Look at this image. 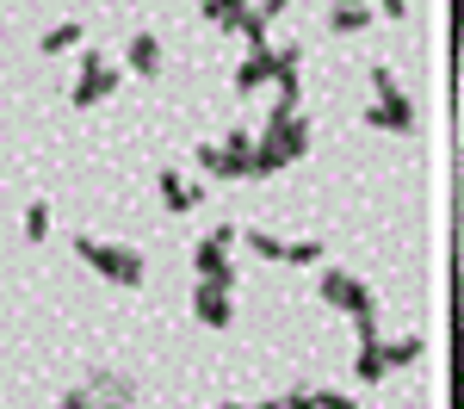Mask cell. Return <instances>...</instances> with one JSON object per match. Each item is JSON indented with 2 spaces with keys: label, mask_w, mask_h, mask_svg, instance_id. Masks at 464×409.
<instances>
[{
  "label": "cell",
  "mask_w": 464,
  "mask_h": 409,
  "mask_svg": "<svg viewBox=\"0 0 464 409\" xmlns=\"http://www.w3.org/2000/svg\"><path fill=\"white\" fill-rule=\"evenodd\" d=\"M236 32L248 37V50H273V44H266V19H260V13H254V6H248V19H242V25H236Z\"/></svg>",
  "instance_id": "obj_21"
},
{
  "label": "cell",
  "mask_w": 464,
  "mask_h": 409,
  "mask_svg": "<svg viewBox=\"0 0 464 409\" xmlns=\"http://www.w3.org/2000/svg\"><path fill=\"white\" fill-rule=\"evenodd\" d=\"M37 50H44V56H63V50H81V19H63V25H50Z\"/></svg>",
  "instance_id": "obj_14"
},
{
  "label": "cell",
  "mask_w": 464,
  "mask_h": 409,
  "mask_svg": "<svg viewBox=\"0 0 464 409\" xmlns=\"http://www.w3.org/2000/svg\"><path fill=\"white\" fill-rule=\"evenodd\" d=\"M217 409H254V404H217Z\"/></svg>",
  "instance_id": "obj_29"
},
{
  "label": "cell",
  "mask_w": 464,
  "mask_h": 409,
  "mask_svg": "<svg viewBox=\"0 0 464 409\" xmlns=\"http://www.w3.org/2000/svg\"><path fill=\"white\" fill-rule=\"evenodd\" d=\"M322 304H328V310H347V316H353V310H378L372 286H365L359 273H347V267H328V273H322Z\"/></svg>",
  "instance_id": "obj_4"
},
{
  "label": "cell",
  "mask_w": 464,
  "mask_h": 409,
  "mask_svg": "<svg viewBox=\"0 0 464 409\" xmlns=\"http://www.w3.org/2000/svg\"><path fill=\"white\" fill-rule=\"evenodd\" d=\"M353 329H359V347L378 341V310H353Z\"/></svg>",
  "instance_id": "obj_23"
},
{
  "label": "cell",
  "mask_w": 464,
  "mask_h": 409,
  "mask_svg": "<svg viewBox=\"0 0 464 409\" xmlns=\"http://www.w3.org/2000/svg\"><path fill=\"white\" fill-rule=\"evenodd\" d=\"M365 124H372V131H391V137H415V131H421V112H415L409 93H391V100L365 106Z\"/></svg>",
  "instance_id": "obj_5"
},
{
  "label": "cell",
  "mask_w": 464,
  "mask_h": 409,
  "mask_svg": "<svg viewBox=\"0 0 464 409\" xmlns=\"http://www.w3.org/2000/svg\"><path fill=\"white\" fill-rule=\"evenodd\" d=\"M334 6H365V0H334Z\"/></svg>",
  "instance_id": "obj_30"
},
{
  "label": "cell",
  "mask_w": 464,
  "mask_h": 409,
  "mask_svg": "<svg viewBox=\"0 0 464 409\" xmlns=\"http://www.w3.org/2000/svg\"><path fill=\"white\" fill-rule=\"evenodd\" d=\"M223 149H229V155H254V137H248V131H229V143H223Z\"/></svg>",
  "instance_id": "obj_25"
},
{
  "label": "cell",
  "mask_w": 464,
  "mask_h": 409,
  "mask_svg": "<svg viewBox=\"0 0 464 409\" xmlns=\"http://www.w3.org/2000/svg\"><path fill=\"white\" fill-rule=\"evenodd\" d=\"M192 155H198V168H205L211 180H248V155H229L223 143H198Z\"/></svg>",
  "instance_id": "obj_8"
},
{
  "label": "cell",
  "mask_w": 464,
  "mask_h": 409,
  "mask_svg": "<svg viewBox=\"0 0 464 409\" xmlns=\"http://www.w3.org/2000/svg\"><path fill=\"white\" fill-rule=\"evenodd\" d=\"M192 316H198L205 329H229V323H236V304H229V292L198 286V292H192Z\"/></svg>",
  "instance_id": "obj_10"
},
{
  "label": "cell",
  "mask_w": 464,
  "mask_h": 409,
  "mask_svg": "<svg viewBox=\"0 0 464 409\" xmlns=\"http://www.w3.org/2000/svg\"><path fill=\"white\" fill-rule=\"evenodd\" d=\"M236 236H242L260 260H285V242H279V236H266V229H236Z\"/></svg>",
  "instance_id": "obj_18"
},
{
  "label": "cell",
  "mask_w": 464,
  "mask_h": 409,
  "mask_svg": "<svg viewBox=\"0 0 464 409\" xmlns=\"http://www.w3.org/2000/svg\"><path fill=\"white\" fill-rule=\"evenodd\" d=\"M291 0H260V6H254V13H260V19H266V25H273V19H279V13H285Z\"/></svg>",
  "instance_id": "obj_27"
},
{
  "label": "cell",
  "mask_w": 464,
  "mask_h": 409,
  "mask_svg": "<svg viewBox=\"0 0 464 409\" xmlns=\"http://www.w3.org/2000/svg\"><path fill=\"white\" fill-rule=\"evenodd\" d=\"M285 409H316V391H291V397H279Z\"/></svg>",
  "instance_id": "obj_26"
},
{
  "label": "cell",
  "mask_w": 464,
  "mask_h": 409,
  "mask_svg": "<svg viewBox=\"0 0 464 409\" xmlns=\"http://www.w3.org/2000/svg\"><path fill=\"white\" fill-rule=\"evenodd\" d=\"M353 372H359V385H378V378H391V366H384V347H378V341H372V347H359Z\"/></svg>",
  "instance_id": "obj_17"
},
{
  "label": "cell",
  "mask_w": 464,
  "mask_h": 409,
  "mask_svg": "<svg viewBox=\"0 0 464 409\" xmlns=\"http://www.w3.org/2000/svg\"><path fill=\"white\" fill-rule=\"evenodd\" d=\"M50 236V205L37 199V205H25V242H44Z\"/></svg>",
  "instance_id": "obj_20"
},
{
  "label": "cell",
  "mask_w": 464,
  "mask_h": 409,
  "mask_svg": "<svg viewBox=\"0 0 464 409\" xmlns=\"http://www.w3.org/2000/svg\"><path fill=\"white\" fill-rule=\"evenodd\" d=\"M155 186H161V205H168L174 218L198 211V199H205V186H186V180H179V168H161V174H155Z\"/></svg>",
  "instance_id": "obj_9"
},
{
  "label": "cell",
  "mask_w": 464,
  "mask_h": 409,
  "mask_svg": "<svg viewBox=\"0 0 464 409\" xmlns=\"http://www.w3.org/2000/svg\"><path fill=\"white\" fill-rule=\"evenodd\" d=\"M372 25V6H328V32L334 37H359Z\"/></svg>",
  "instance_id": "obj_12"
},
{
  "label": "cell",
  "mask_w": 464,
  "mask_h": 409,
  "mask_svg": "<svg viewBox=\"0 0 464 409\" xmlns=\"http://www.w3.org/2000/svg\"><path fill=\"white\" fill-rule=\"evenodd\" d=\"M378 347H384V341H378ZM421 354H428V341H421V335H402V341H391V347H384V366H415V360H421Z\"/></svg>",
  "instance_id": "obj_15"
},
{
  "label": "cell",
  "mask_w": 464,
  "mask_h": 409,
  "mask_svg": "<svg viewBox=\"0 0 464 409\" xmlns=\"http://www.w3.org/2000/svg\"><path fill=\"white\" fill-rule=\"evenodd\" d=\"M192 273H198V286L236 297V267H229V255H223L217 242H198V248H192Z\"/></svg>",
  "instance_id": "obj_6"
},
{
  "label": "cell",
  "mask_w": 464,
  "mask_h": 409,
  "mask_svg": "<svg viewBox=\"0 0 464 409\" xmlns=\"http://www.w3.org/2000/svg\"><path fill=\"white\" fill-rule=\"evenodd\" d=\"M130 404H137V385L118 378V372H106V366H93L56 409H130Z\"/></svg>",
  "instance_id": "obj_2"
},
{
  "label": "cell",
  "mask_w": 464,
  "mask_h": 409,
  "mask_svg": "<svg viewBox=\"0 0 464 409\" xmlns=\"http://www.w3.org/2000/svg\"><path fill=\"white\" fill-rule=\"evenodd\" d=\"M304 149H310V118H285V131H279V155L297 161Z\"/></svg>",
  "instance_id": "obj_16"
},
{
  "label": "cell",
  "mask_w": 464,
  "mask_h": 409,
  "mask_svg": "<svg viewBox=\"0 0 464 409\" xmlns=\"http://www.w3.org/2000/svg\"><path fill=\"white\" fill-rule=\"evenodd\" d=\"M372 93H378V100H391V93H402V87H396V74L384 69V63H372Z\"/></svg>",
  "instance_id": "obj_22"
},
{
  "label": "cell",
  "mask_w": 464,
  "mask_h": 409,
  "mask_svg": "<svg viewBox=\"0 0 464 409\" xmlns=\"http://www.w3.org/2000/svg\"><path fill=\"white\" fill-rule=\"evenodd\" d=\"M248 6L254 0H205V19H211L217 32H236V25L248 19Z\"/></svg>",
  "instance_id": "obj_13"
},
{
  "label": "cell",
  "mask_w": 464,
  "mask_h": 409,
  "mask_svg": "<svg viewBox=\"0 0 464 409\" xmlns=\"http://www.w3.org/2000/svg\"><path fill=\"white\" fill-rule=\"evenodd\" d=\"M273 74H279V56H273V50H248V56L236 63V93L248 100L260 87H273Z\"/></svg>",
  "instance_id": "obj_7"
},
{
  "label": "cell",
  "mask_w": 464,
  "mask_h": 409,
  "mask_svg": "<svg viewBox=\"0 0 464 409\" xmlns=\"http://www.w3.org/2000/svg\"><path fill=\"white\" fill-rule=\"evenodd\" d=\"M124 63H130V74L155 81V74H161V37H155V32H137V37H130V50H124Z\"/></svg>",
  "instance_id": "obj_11"
},
{
  "label": "cell",
  "mask_w": 464,
  "mask_h": 409,
  "mask_svg": "<svg viewBox=\"0 0 464 409\" xmlns=\"http://www.w3.org/2000/svg\"><path fill=\"white\" fill-rule=\"evenodd\" d=\"M74 255H81V267H93L100 279H111V286H143V255H130V248H118V242H100V236H74Z\"/></svg>",
  "instance_id": "obj_1"
},
{
  "label": "cell",
  "mask_w": 464,
  "mask_h": 409,
  "mask_svg": "<svg viewBox=\"0 0 464 409\" xmlns=\"http://www.w3.org/2000/svg\"><path fill=\"white\" fill-rule=\"evenodd\" d=\"M118 81H124V69H111L100 50H81V81H74V106L87 112V106H100V100H111L118 93Z\"/></svg>",
  "instance_id": "obj_3"
},
{
  "label": "cell",
  "mask_w": 464,
  "mask_h": 409,
  "mask_svg": "<svg viewBox=\"0 0 464 409\" xmlns=\"http://www.w3.org/2000/svg\"><path fill=\"white\" fill-rule=\"evenodd\" d=\"M378 13H384V19H402V13H409V0H378Z\"/></svg>",
  "instance_id": "obj_28"
},
{
  "label": "cell",
  "mask_w": 464,
  "mask_h": 409,
  "mask_svg": "<svg viewBox=\"0 0 464 409\" xmlns=\"http://www.w3.org/2000/svg\"><path fill=\"white\" fill-rule=\"evenodd\" d=\"M322 260H328V248H322L316 236L310 242H285V267H322Z\"/></svg>",
  "instance_id": "obj_19"
},
{
  "label": "cell",
  "mask_w": 464,
  "mask_h": 409,
  "mask_svg": "<svg viewBox=\"0 0 464 409\" xmlns=\"http://www.w3.org/2000/svg\"><path fill=\"white\" fill-rule=\"evenodd\" d=\"M316 409H359L353 397H341V391H316Z\"/></svg>",
  "instance_id": "obj_24"
}]
</instances>
